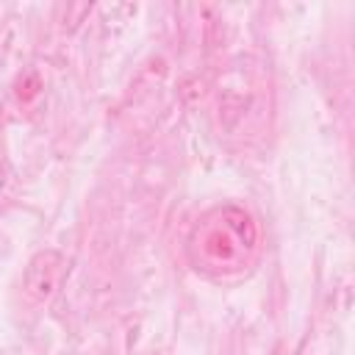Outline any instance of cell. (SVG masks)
<instances>
[{
	"label": "cell",
	"mask_w": 355,
	"mask_h": 355,
	"mask_svg": "<svg viewBox=\"0 0 355 355\" xmlns=\"http://www.w3.org/2000/svg\"><path fill=\"white\" fill-rule=\"evenodd\" d=\"M189 258L208 275L241 272L258 250V227L239 205L211 208L189 233Z\"/></svg>",
	"instance_id": "cell-1"
},
{
	"label": "cell",
	"mask_w": 355,
	"mask_h": 355,
	"mask_svg": "<svg viewBox=\"0 0 355 355\" xmlns=\"http://www.w3.org/2000/svg\"><path fill=\"white\" fill-rule=\"evenodd\" d=\"M67 269H69L67 266V255L61 250L47 247V250L33 252L31 261L25 263V272H22V288H25V294L31 300H36V302L50 300L61 288V283L67 277Z\"/></svg>",
	"instance_id": "cell-2"
},
{
	"label": "cell",
	"mask_w": 355,
	"mask_h": 355,
	"mask_svg": "<svg viewBox=\"0 0 355 355\" xmlns=\"http://www.w3.org/2000/svg\"><path fill=\"white\" fill-rule=\"evenodd\" d=\"M39 89H42L39 75H36V72H28V75L19 78V83H17V97H19L22 103H28V100H33V97L39 94Z\"/></svg>",
	"instance_id": "cell-3"
}]
</instances>
